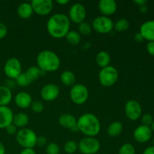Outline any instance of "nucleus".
I'll use <instances>...</instances> for the list:
<instances>
[{
    "label": "nucleus",
    "instance_id": "nucleus-34",
    "mask_svg": "<svg viewBox=\"0 0 154 154\" xmlns=\"http://www.w3.org/2000/svg\"><path fill=\"white\" fill-rule=\"evenodd\" d=\"M60 148L58 144L55 142H51L47 145L46 153L47 154H60Z\"/></svg>",
    "mask_w": 154,
    "mask_h": 154
},
{
    "label": "nucleus",
    "instance_id": "nucleus-31",
    "mask_svg": "<svg viewBox=\"0 0 154 154\" xmlns=\"http://www.w3.org/2000/svg\"><path fill=\"white\" fill-rule=\"evenodd\" d=\"M15 82H16L17 85L21 87H26L31 84V81H29L25 72H22L19 75V77L15 80Z\"/></svg>",
    "mask_w": 154,
    "mask_h": 154
},
{
    "label": "nucleus",
    "instance_id": "nucleus-21",
    "mask_svg": "<svg viewBox=\"0 0 154 154\" xmlns=\"http://www.w3.org/2000/svg\"><path fill=\"white\" fill-rule=\"evenodd\" d=\"M29 116L26 113L19 112L14 115L12 123L17 128L23 129V128H26V126L29 124Z\"/></svg>",
    "mask_w": 154,
    "mask_h": 154
},
{
    "label": "nucleus",
    "instance_id": "nucleus-37",
    "mask_svg": "<svg viewBox=\"0 0 154 154\" xmlns=\"http://www.w3.org/2000/svg\"><path fill=\"white\" fill-rule=\"evenodd\" d=\"M5 130L6 132H7L8 135H15V134H17V128L13 123H11V124H10L8 126H7V127L5 128Z\"/></svg>",
    "mask_w": 154,
    "mask_h": 154
},
{
    "label": "nucleus",
    "instance_id": "nucleus-48",
    "mask_svg": "<svg viewBox=\"0 0 154 154\" xmlns=\"http://www.w3.org/2000/svg\"><path fill=\"white\" fill-rule=\"evenodd\" d=\"M0 77H1V72H0Z\"/></svg>",
    "mask_w": 154,
    "mask_h": 154
},
{
    "label": "nucleus",
    "instance_id": "nucleus-36",
    "mask_svg": "<svg viewBox=\"0 0 154 154\" xmlns=\"http://www.w3.org/2000/svg\"><path fill=\"white\" fill-rule=\"evenodd\" d=\"M8 34V28L6 25L3 23L0 22V39L5 38Z\"/></svg>",
    "mask_w": 154,
    "mask_h": 154
},
{
    "label": "nucleus",
    "instance_id": "nucleus-33",
    "mask_svg": "<svg viewBox=\"0 0 154 154\" xmlns=\"http://www.w3.org/2000/svg\"><path fill=\"white\" fill-rule=\"evenodd\" d=\"M30 108H31L32 111L33 112L36 113V114H39V113H42L44 111L45 105L41 101H32Z\"/></svg>",
    "mask_w": 154,
    "mask_h": 154
},
{
    "label": "nucleus",
    "instance_id": "nucleus-10",
    "mask_svg": "<svg viewBox=\"0 0 154 154\" xmlns=\"http://www.w3.org/2000/svg\"><path fill=\"white\" fill-rule=\"evenodd\" d=\"M87 17V10L81 3H75L70 7L69 11V17L71 22L80 24L85 21Z\"/></svg>",
    "mask_w": 154,
    "mask_h": 154
},
{
    "label": "nucleus",
    "instance_id": "nucleus-35",
    "mask_svg": "<svg viewBox=\"0 0 154 154\" xmlns=\"http://www.w3.org/2000/svg\"><path fill=\"white\" fill-rule=\"evenodd\" d=\"M153 117L150 114H144L141 117V123H142V125H144V126H150L153 123Z\"/></svg>",
    "mask_w": 154,
    "mask_h": 154
},
{
    "label": "nucleus",
    "instance_id": "nucleus-11",
    "mask_svg": "<svg viewBox=\"0 0 154 154\" xmlns=\"http://www.w3.org/2000/svg\"><path fill=\"white\" fill-rule=\"evenodd\" d=\"M124 111L126 117L129 120L135 121L141 117L142 109L138 101L135 99H130L125 105Z\"/></svg>",
    "mask_w": 154,
    "mask_h": 154
},
{
    "label": "nucleus",
    "instance_id": "nucleus-14",
    "mask_svg": "<svg viewBox=\"0 0 154 154\" xmlns=\"http://www.w3.org/2000/svg\"><path fill=\"white\" fill-rule=\"evenodd\" d=\"M134 139L138 143H146L150 140L152 137V130L150 126L141 125L134 130Z\"/></svg>",
    "mask_w": 154,
    "mask_h": 154
},
{
    "label": "nucleus",
    "instance_id": "nucleus-8",
    "mask_svg": "<svg viewBox=\"0 0 154 154\" xmlns=\"http://www.w3.org/2000/svg\"><path fill=\"white\" fill-rule=\"evenodd\" d=\"M114 23L108 17L100 16L96 17L92 22V28L100 34H107L111 32L114 29Z\"/></svg>",
    "mask_w": 154,
    "mask_h": 154
},
{
    "label": "nucleus",
    "instance_id": "nucleus-38",
    "mask_svg": "<svg viewBox=\"0 0 154 154\" xmlns=\"http://www.w3.org/2000/svg\"><path fill=\"white\" fill-rule=\"evenodd\" d=\"M47 138L45 136H39L37 138V141H36V145L38 147H44L47 144Z\"/></svg>",
    "mask_w": 154,
    "mask_h": 154
},
{
    "label": "nucleus",
    "instance_id": "nucleus-18",
    "mask_svg": "<svg viewBox=\"0 0 154 154\" xmlns=\"http://www.w3.org/2000/svg\"><path fill=\"white\" fill-rule=\"evenodd\" d=\"M139 32L144 40L154 42V20H147L141 24Z\"/></svg>",
    "mask_w": 154,
    "mask_h": 154
},
{
    "label": "nucleus",
    "instance_id": "nucleus-4",
    "mask_svg": "<svg viewBox=\"0 0 154 154\" xmlns=\"http://www.w3.org/2000/svg\"><path fill=\"white\" fill-rule=\"evenodd\" d=\"M37 135L35 132L29 128H23L17 131L16 134V141L23 148H32L36 146Z\"/></svg>",
    "mask_w": 154,
    "mask_h": 154
},
{
    "label": "nucleus",
    "instance_id": "nucleus-28",
    "mask_svg": "<svg viewBox=\"0 0 154 154\" xmlns=\"http://www.w3.org/2000/svg\"><path fill=\"white\" fill-rule=\"evenodd\" d=\"M129 26H130V24H129V21L126 19L122 18V19L118 20H117L114 23V29L117 32H123L128 30V29L129 28Z\"/></svg>",
    "mask_w": 154,
    "mask_h": 154
},
{
    "label": "nucleus",
    "instance_id": "nucleus-3",
    "mask_svg": "<svg viewBox=\"0 0 154 154\" xmlns=\"http://www.w3.org/2000/svg\"><path fill=\"white\" fill-rule=\"evenodd\" d=\"M37 66L44 72H54L58 70L61 60L55 52L50 50H44L38 53L36 57Z\"/></svg>",
    "mask_w": 154,
    "mask_h": 154
},
{
    "label": "nucleus",
    "instance_id": "nucleus-20",
    "mask_svg": "<svg viewBox=\"0 0 154 154\" xmlns=\"http://www.w3.org/2000/svg\"><path fill=\"white\" fill-rule=\"evenodd\" d=\"M32 7L31 5L30 2H23L18 5L17 8V14L18 16L23 20L29 19L33 14Z\"/></svg>",
    "mask_w": 154,
    "mask_h": 154
},
{
    "label": "nucleus",
    "instance_id": "nucleus-13",
    "mask_svg": "<svg viewBox=\"0 0 154 154\" xmlns=\"http://www.w3.org/2000/svg\"><path fill=\"white\" fill-rule=\"evenodd\" d=\"M60 87L55 84H48L44 86L40 92L41 97L46 102H53L59 97Z\"/></svg>",
    "mask_w": 154,
    "mask_h": 154
},
{
    "label": "nucleus",
    "instance_id": "nucleus-46",
    "mask_svg": "<svg viewBox=\"0 0 154 154\" xmlns=\"http://www.w3.org/2000/svg\"><path fill=\"white\" fill-rule=\"evenodd\" d=\"M140 11L142 14H145L147 11V7L146 5H143L140 7Z\"/></svg>",
    "mask_w": 154,
    "mask_h": 154
},
{
    "label": "nucleus",
    "instance_id": "nucleus-7",
    "mask_svg": "<svg viewBox=\"0 0 154 154\" xmlns=\"http://www.w3.org/2000/svg\"><path fill=\"white\" fill-rule=\"evenodd\" d=\"M100 148V142L95 137H85L78 143V150L82 154H96Z\"/></svg>",
    "mask_w": 154,
    "mask_h": 154
},
{
    "label": "nucleus",
    "instance_id": "nucleus-47",
    "mask_svg": "<svg viewBox=\"0 0 154 154\" xmlns=\"http://www.w3.org/2000/svg\"><path fill=\"white\" fill-rule=\"evenodd\" d=\"M150 129H151L152 131H154V120L153 121V123H152V124L150 125Z\"/></svg>",
    "mask_w": 154,
    "mask_h": 154
},
{
    "label": "nucleus",
    "instance_id": "nucleus-15",
    "mask_svg": "<svg viewBox=\"0 0 154 154\" xmlns=\"http://www.w3.org/2000/svg\"><path fill=\"white\" fill-rule=\"evenodd\" d=\"M98 8L103 16L108 17L115 14L117 4L114 0H101L98 4Z\"/></svg>",
    "mask_w": 154,
    "mask_h": 154
},
{
    "label": "nucleus",
    "instance_id": "nucleus-25",
    "mask_svg": "<svg viewBox=\"0 0 154 154\" xmlns=\"http://www.w3.org/2000/svg\"><path fill=\"white\" fill-rule=\"evenodd\" d=\"M123 126L121 122L114 121L112 122L111 124L108 126L107 129V133L111 138H115L119 136L123 132Z\"/></svg>",
    "mask_w": 154,
    "mask_h": 154
},
{
    "label": "nucleus",
    "instance_id": "nucleus-26",
    "mask_svg": "<svg viewBox=\"0 0 154 154\" xmlns=\"http://www.w3.org/2000/svg\"><path fill=\"white\" fill-rule=\"evenodd\" d=\"M25 73L26 74L27 77L29 78V81L32 82L36 81V80L38 79L40 77H42V75H44L45 74V72H44L43 71L41 70L37 66H32L31 67H29V69H27V70L26 71Z\"/></svg>",
    "mask_w": 154,
    "mask_h": 154
},
{
    "label": "nucleus",
    "instance_id": "nucleus-19",
    "mask_svg": "<svg viewBox=\"0 0 154 154\" xmlns=\"http://www.w3.org/2000/svg\"><path fill=\"white\" fill-rule=\"evenodd\" d=\"M58 123L62 127L71 130L77 126V119L71 114H63L59 117Z\"/></svg>",
    "mask_w": 154,
    "mask_h": 154
},
{
    "label": "nucleus",
    "instance_id": "nucleus-49",
    "mask_svg": "<svg viewBox=\"0 0 154 154\" xmlns=\"http://www.w3.org/2000/svg\"><path fill=\"white\" fill-rule=\"evenodd\" d=\"M153 146H154V139H153Z\"/></svg>",
    "mask_w": 154,
    "mask_h": 154
},
{
    "label": "nucleus",
    "instance_id": "nucleus-27",
    "mask_svg": "<svg viewBox=\"0 0 154 154\" xmlns=\"http://www.w3.org/2000/svg\"><path fill=\"white\" fill-rule=\"evenodd\" d=\"M65 38H66V41L72 45H79L81 42V34L75 30H70Z\"/></svg>",
    "mask_w": 154,
    "mask_h": 154
},
{
    "label": "nucleus",
    "instance_id": "nucleus-29",
    "mask_svg": "<svg viewBox=\"0 0 154 154\" xmlns=\"http://www.w3.org/2000/svg\"><path fill=\"white\" fill-rule=\"evenodd\" d=\"M92 29H93L92 26L88 22L84 21L81 23L78 24V30H79V33L81 34V35L84 36L89 35L91 34Z\"/></svg>",
    "mask_w": 154,
    "mask_h": 154
},
{
    "label": "nucleus",
    "instance_id": "nucleus-1",
    "mask_svg": "<svg viewBox=\"0 0 154 154\" xmlns=\"http://www.w3.org/2000/svg\"><path fill=\"white\" fill-rule=\"evenodd\" d=\"M71 21L64 14H54L47 21L46 28L48 34L56 39L66 37L70 31Z\"/></svg>",
    "mask_w": 154,
    "mask_h": 154
},
{
    "label": "nucleus",
    "instance_id": "nucleus-30",
    "mask_svg": "<svg viewBox=\"0 0 154 154\" xmlns=\"http://www.w3.org/2000/svg\"><path fill=\"white\" fill-rule=\"evenodd\" d=\"M78 150V144L75 141H68L64 145V150L68 154H74Z\"/></svg>",
    "mask_w": 154,
    "mask_h": 154
},
{
    "label": "nucleus",
    "instance_id": "nucleus-17",
    "mask_svg": "<svg viewBox=\"0 0 154 154\" xmlns=\"http://www.w3.org/2000/svg\"><path fill=\"white\" fill-rule=\"evenodd\" d=\"M15 105L21 109H26L31 106L32 98L27 92H20L14 96Z\"/></svg>",
    "mask_w": 154,
    "mask_h": 154
},
{
    "label": "nucleus",
    "instance_id": "nucleus-9",
    "mask_svg": "<svg viewBox=\"0 0 154 154\" xmlns=\"http://www.w3.org/2000/svg\"><path fill=\"white\" fill-rule=\"evenodd\" d=\"M4 72L11 80H15L22 73V65L16 57H11L6 60L4 65Z\"/></svg>",
    "mask_w": 154,
    "mask_h": 154
},
{
    "label": "nucleus",
    "instance_id": "nucleus-23",
    "mask_svg": "<svg viewBox=\"0 0 154 154\" xmlns=\"http://www.w3.org/2000/svg\"><path fill=\"white\" fill-rule=\"evenodd\" d=\"M96 61L98 66L101 68L107 67V66H110V63H111V56L108 54L107 51H99L96 57Z\"/></svg>",
    "mask_w": 154,
    "mask_h": 154
},
{
    "label": "nucleus",
    "instance_id": "nucleus-16",
    "mask_svg": "<svg viewBox=\"0 0 154 154\" xmlns=\"http://www.w3.org/2000/svg\"><path fill=\"white\" fill-rule=\"evenodd\" d=\"M14 112L8 106H0V129H5L11 124Z\"/></svg>",
    "mask_w": 154,
    "mask_h": 154
},
{
    "label": "nucleus",
    "instance_id": "nucleus-12",
    "mask_svg": "<svg viewBox=\"0 0 154 154\" xmlns=\"http://www.w3.org/2000/svg\"><path fill=\"white\" fill-rule=\"evenodd\" d=\"M30 3L33 11L40 16L48 15L54 8V3L51 0H32Z\"/></svg>",
    "mask_w": 154,
    "mask_h": 154
},
{
    "label": "nucleus",
    "instance_id": "nucleus-39",
    "mask_svg": "<svg viewBox=\"0 0 154 154\" xmlns=\"http://www.w3.org/2000/svg\"><path fill=\"white\" fill-rule=\"evenodd\" d=\"M147 51L150 55L154 57V42H149L147 43Z\"/></svg>",
    "mask_w": 154,
    "mask_h": 154
},
{
    "label": "nucleus",
    "instance_id": "nucleus-24",
    "mask_svg": "<svg viewBox=\"0 0 154 154\" xmlns=\"http://www.w3.org/2000/svg\"><path fill=\"white\" fill-rule=\"evenodd\" d=\"M60 81L64 86L72 87L75 84L76 77L72 71L66 70L63 72V73L60 75Z\"/></svg>",
    "mask_w": 154,
    "mask_h": 154
},
{
    "label": "nucleus",
    "instance_id": "nucleus-2",
    "mask_svg": "<svg viewBox=\"0 0 154 154\" xmlns=\"http://www.w3.org/2000/svg\"><path fill=\"white\" fill-rule=\"evenodd\" d=\"M77 127L86 137H96L101 131V123L95 114L85 113L77 120Z\"/></svg>",
    "mask_w": 154,
    "mask_h": 154
},
{
    "label": "nucleus",
    "instance_id": "nucleus-42",
    "mask_svg": "<svg viewBox=\"0 0 154 154\" xmlns=\"http://www.w3.org/2000/svg\"><path fill=\"white\" fill-rule=\"evenodd\" d=\"M143 154H154V146L147 147L143 152Z\"/></svg>",
    "mask_w": 154,
    "mask_h": 154
},
{
    "label": "nucleus",
    "instance_id": "nucleus-40",
    "mask_svg": "<svg viewBox=\"0 0 154 154\" xmlns=\"http://www.w3.org/2000/svg\"><path fill=\"white\" fill-rule=\"evenodd\" d=\"M20 154H36V153L32 148H25L21 150Z\"/></svg>",
    "mask_w": 154,
    "mask_h": 154
},
{
    "label": "nucleus",
    "instance_id": "nucleus-6",
    "mask_svg": "<svg viewBox=\"0 0 154 154\" xmlns=\"http://www.w3.org/2000/svg\"><path fill=\"white\" fill-rule=\"evenodd\" d=\"M89 98V90L84 84H75L70 90V99L74 104L81 105L85 103Z\"/></svg>",
    "mask_w": 154,
    "mask_h": 154
},
{
    "label": "nucleus",
    "instance_id": "nucleus-32",
    "mask_svg": "<svg viewBox=\"0 0 154 154\" xmlns=\"http://www.w3.org/2000/svg\"><path fill=\"white\" fill-rule=\"evenodd\" d=\"M118 154H135V149L130 143H125L119 149Z\"/></svg>",
    "mask_w": 154,
    "mask_h": 154
},
{
    "label": "nucleus",
    "instance_id": "nucleus-45",
    "mask_svg": "<svg viewBox=\"0 0 154 154\" xmlns=\"http://www.w3.org/2000/svg\"><path fill=\"white\" fill-rule=\"evenodd\" d=\"M0 154H5V147L1 141H0Z\"/></svg>",
    "mask_w": 154,
    "mask_h": 154
},
{
    "label": "nucleus",
    "instance_id": "nucleus-44",
    "mask_svg": "<svg viewBox=\"0 0 154 154\" xmlns=\"http://www.w3.org/2000/svg\"><path fill=\"white\" fill-rule=\"evenodd\" d=\"M57 3L60 5H66L69 4V0H57Z\"/></svg>",
    "mask_w": 154,
    "mask_h": 154
},
{
    "label": "nucleus",
    "instance_id": "nucleus-22",
    "mask_svg": "<svg viewBox=\"0 0 154 154\" xmlns=\"http://www.w3.org/2000/svg\"><path fill=\"white\" fill-rule=\"evenodd\" d=\"M12 92L5 86H0V106H8L12 100Z\"/></svg>",
    "mask_w": 154,
    "mask_h": 154
},
{
    "label": "nucleus",
    "instance_id": "nucleus-43",
    "mask_svg": "<svg viewBox=\"0 0 154 154\" xmlns=\"http://www.w3.org/2000/svg\"><path fill=\"white\" fill-rule=\"evenodd\" d=\"M147 2V0H134V3L136 4L137 5L140 6V7H141L143 5H146Z\"/></svg>",
    "mask_w": 154,
    "mask_h": 154
},
{
    "label": "nucleus",
    "instance_id": "nucleus-41",
    "mask_svg": "<svg viewBox=\"0 0 154 154\" xmlns=\"http://www.w3.org/2000/svg\"><path fill=\"white\" fill-rule=\"evenodd\" d=\"M134 39H135V42H138V43H141V42L144 40V38L142 37V35H141L140 32L135 34V35H134Z\"/></svg>",
    "mask_w": 154,
    "mask_h": 154
},
{
    "label": "nucleus",
    "instance_id": "nucleus-5",
    "mask_svg": "<svg viewBox=\"0 0 154 154\" xmlns=\"http://www.w3.org/2000/svg\"><path fill=\"white\" fill-rule=\"evenodd\" d=\"M98 78L99 83L102 87H111L114 86L118 80V70L114 66H108L101 69Z\"/></svg>",
    "mask_w": 154,
    "mask_h": 154
}]
</instances>
